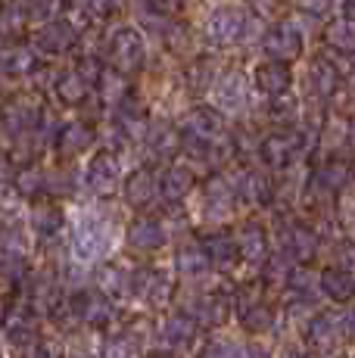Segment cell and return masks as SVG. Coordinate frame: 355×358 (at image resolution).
Here are the masks:
<instances>
[{
    "label": "cell",
    "mask_w": 355,
    "mask_h": 358,
    "mask_svg": "<svg viewBox=\"0 0 355 358\" xmlns=\"http://www.w3.org/2000/svg\"><path fill=\"white\" fill-rule=\"evenodd\" d=\"M190 318L196 324H206V327H222L224 321L231 318V296L224 290H209L200 293L194 299V308H190Z\"/></svg>",
    "instance_id": "obj_4"
},
{
    "label": "cell",
    "mask_w": 355,
    "mask_h": 358,
    "mask_svg": "<svg viewBox=\"0 0 355 358\" xmlns=\"http://www.w3.org/2000/svg\"><path fill=\"white\" fill-rule=\"evenodd\" d=\"M327 3H331V0H296V6H299V10L312 13V16H321V13L327 10Z\"/></svg>",
    "instance_id": "obj_37"
},
{
    "label": "cell",
    "mask_w": 355,
    "mask_h": 358,
    "mask_svg": "<svg viewBox=\"0 0 355 358\" xmlns=\"http://www.w3.org/2000/svg\"><path fill=\"white\" fill-rule=\"evenodd\" d=\"M69 358H97V355H91L87 349H75V352H72Z\"/></svg>",
    "instance_id": "obj_43"
},
{
    "label": "cell",
    "mask_w": 355,
    "mask_h": 358,
    "mask_svg": "<svg viewBox=\"0 0 355 358\" xmlns=\"http://www.w3.org/2000/svg\"><path fill=\"white\" fill-rule=\"evenodd\" d=\"M287 358H315V355L309 349H293V352H287Z\"/></svg>",
    "instance_id": "obj_41"
},
{
    "label": "cell",
    "mask_w": 355,
    "mask_h": 358,
    "mask_svg": "<svg viewBox=\"0 0 355 358\" xmlns=\"http://www.w3.org/2000/svg\"><path fill=\"white\" fill-rule=\"evenodd\" d=\"M150 147H153V153L159 156V159H168V156H175L178 150V134L168 125H156L153 131H150Z\"/></svg>",
    "instance_id": "obj_29"
},
{
    "label": "cell",
    "mask_w": 355,
    "mask_h": 358,
    "mask_svg": "<svg viewBox=\"0 0 355 358\" xmlns=\"http://www.w3.org/2000/svg\"><path fill=\"white\" fill-rule=\"evenodd\" d=\"M3 334L13 346H31L35 343V312H31V302H13L6 308Z\"/></svg>",
    "instance_id": "obj_6"
},
{
    "label": "cell",
    "mask_w": 355,
    "mask_h": 358,
    "mask_svg": "<svg viewBox=\"0 0 355 358\" xmlns=\"http://www.w3.org/2000/svg\"><path fill=\"white\" fill-rule=\"evenodd\" d=\"M109 243H113V231L100 215L94 212H81L72 224V256L78 262H97L106 256Z\"/></svg>",
    "instance_id": "obj_1"
},
{
    "label": "cell",
    "mask_w": 355,
    "mask_h": 358,
    "mask_svg": "<svg viewBox=\"0 0 355 358\" xmlns=\"http://www.w3.org/2000/svg\"><path fill=\"white\" fill-rule=\"evenodd\" d=\"M97 293H103L106 299H122L131 293V274L119 265H103L97 271Z\"/></svg>",
    "instance_id": "obj_20"
},
{
    "label": "cell",
    "mask_w": 355,
    "mask_h": 358,
    "mask_svg": "<svg viewBox=\"0 0 355 358\" xmlns=\"http://www.w3.org/2000/svg\"><path fill=\"white\" fill-rule=\"evenodd\" d=\"M190 187H194V171L184 169V165H172L159 181V190H162L166 203H181V199L190 194Z\"/></svg>",
    "instance_id": "obj_21"
},
{
    "label": "cell",
    "mask_w": 355,
    "mask_h": 358,
    "mask_svg": "<svg viewBox=\"0 0 355 358\" xmlns=\"http://www.w3.org/2000/svg\"><path fill=\"white\" fill-rule=\"evenodd\" d=\"M343 334H346L343 318H337V315H327V312L312 315L309 327H305V340H309V346H315V349H331Z\"/></svg>",
    "instance_id": "obj_10"
},
{
    "label": "cell",
    "mask_w": 355,
    "mask_h": 358,
    "mask_svg": "<svg viewBox=\"0 0 355 358\" xmlns=\"http://www.w3.org/2000/svg\"><path fill=\"white\" fill-rule=\"evenodd\" d=\"M203 250L209 256V265H215V268H231L237 262V243L231 234H212V237H206Z\"/></svg>",
    "instance_id": "obj_26"
},
{
    "label": "cell",
    "mask_w": 355,
    "mask_h": 358,
    "mask_svg": "<svg viewBox=\"0 0 355 358\" xmlns=\"http://www.w3.org/2000/svg\"><path fill=\"white\" fill-rule=\"evenodd\" d=\"M284 287H287L290 299L312 302V296H315V274H312L309 268H290V271L284 274Z\"/></svg>",
    "instance_id": "obj_28"
},
{
    "label": "cell",
    "mask_w": 355,
    "mask_h": 358,
    "mask_svg": "<svg viewBox=\"0 0 355 358\" xmlns=\"http://www.w3.org/2000/svg\"><path fill=\"white\" fill-rule=\"evenodd\" d=\"M234 196L247 199V203H268L271 199V181L262 175V171H243L240 175V184H237Z\"/></svg>",
    "instance_id": "obj_25"
},
{
    "label": "cell",
    "mask_w": 355,
    "mask_h": 358,
    "mask_svg": "<svg viewBox=\"0 0 355 358\" xmlns=\"http://www.w3.org/2000/svg\"><path fill=\"white\" fill-rule=\"evenodd\" d=\"M346 181H349V169H346L343 162H331V165H324V169L318 171V184L324 190H331V194L343 190Z\"/></svg>",
    "instance_id": "obj_32"
},
{
    "label": "cell",
    "mask_w": 355,
    "mask_h": 358,
    "mask_svg": "<svg viewBox=\"0 0 355 358\" xmlns=\"http://www.w3.org/2000/svg\"><path fill=\"white\" fill-rule=\"evenodd\" d=\"M331 44L340 53H355V22L352 19H340L331 29Z\"/></svg>",
    "instance_id": "obj_33"
},
{
    "label": "cell",
    "mask_w": 355,
    "mask_h": 358,
    "mask_svg": "<svg viewBox=\"0 0 355 358\" xmlns=\"http://www.w3.org/2000/svg\"><path fill=\"white\" fill-rule=\"evenodd\" d=\"M175 268H178V274L196 280V278H203V274H206L212 265H209V256H206V250H203V243H196V240H187V243L178 246Z\"/></svg>",
    "instance_id": "obj_14"
},
{
    "label": "cell",
    "mask_w": 355,
    "mask_h": 358,
    "mask_svg": "<svg viewBox=\"0 0 355 358\" xmlns=\"http://www.w3.org/2000/svg\"><path fill=\"white\" fill-rule=\"evenodd\" d=\"M131 293H138V299H147L150 306H166L172 299V278L162 268H140L138 274H131Z\"/></svg>",
    "instance_id": "obj_2"
},
{
    "label": "cell",
    "mask_w": 355,
    "mask_h": 358,
    "mask_svg": "<svg viewBox=\"0 0 355 358\" xmlns=\"http://www.w3.org/2000/svg\"><path fill=\"white\" fill-rule=\"evenodd\" d=\"M349 141H352V147H355V119H352V128H349Z\"/></svg>",
    "instance_id": "obj_44"
},
{
    "label": "cell",
    "mask_w": 355,
    "mask_h": 358,
    "mask_svg": "<svg viewBox=\"0 0 355 358\" xmlns=\"http://www.w3.org/2000/svg\"><path fill=\"white\" fill-rule=\"evenodd\" d=\"M87 147V131L81 125H69L63 131V150H69V153H75V150Z\"/></svg>",
    "instance_id": "obj_35"
},
{
    "label": "cell",
    "mask_w": 355,
    "mask_h": 358,
    "mask_svg": "<svg viewBox=\"0 0 355 358\" xmlns=\"http://www.w3.org/2000/svg\"><path fill=\"white\" fill-rule=\"evenodd\" d=\"M331 358H346V355H331Z\"/></svg>",
    "instance_id": "obj_45"
},
{
    "label": "cell",
    "mask_w": 355,
    "mask_h": 358,
    "mask_svg": "<svg viewBox=\"0 0 355 358\" xmlns=\"http://www.w3.org/2000/svg\"><path fill=\"white\" fill-rule=\"evenodd\" d=\"M240 358H271V355L265 352L262 346H247V349H243V352H240Z\"/></svg>",
    "instance_id": "obj_38"
},
{
    "label": "cell",
    "mask_w": 355,
    "mask_h": 358,
    "mask_svg": "<svg viewBox=\"0 0 355 358\" xmlns=\"http://www.w3.org/2000/svg\"><path fill=\"white\" fill-rule=\"evenodd\" d=\"M243 34V13L237 10H215L209 19V38L218 44H231V41H240Z\"/></svg>",
    "instance_id": "obj_19"
},
{
    "label": "cell",
    "mask_w": 355,
    "mask_h": 358,
    "mask_svg": "<svg viewBox=\"0 0 355 358\" xmlns=\"http://www.w3.org/2000/svg\"><path fill=\"white\" fill-rule=\"evenodd\" d=\"M256 85L271 97H281V94L290 91V72H287L284 63H265L256 72Z\"/></svg>",
    "instance_id": "obj_24"
},
{
    "label": "cell",
    "mask_w": 355,
    "mask_h": 358,
    "mask_svg": "<svg viewBox=\"0 0 355 358\" xmlns=\"http://www.w3.org/2000/svg\"><path fill=\"white\" fill-rule=\"evenodd\" d=\"M63 228V215H59L57 209H38L35 212V231L41 237H53V234H59Z\"/></svg>",
    "instance_id": "obj_34"
},
{
    "label": "cell",
    "mask_w": 355,
    "mask_h": 358,
    "mask_svg": "<svg viewBox=\"0 0 355 358\" xmlns=\"http://www.w3.org/2000/svg\"><path fill=\"white\" fill-rule=\"evenodd\" d=\"M184 134L194 143H215V137L222 134V119L212 109H190L187 119H184Z\"/></svg>",
    "instance_id": "obj_11"
},
{
    "label": "cell",
    "mask_w": 355,
    "mask_h": 358,
    "mask_svg": "<svg viewBox=\"0 0 355 358\" xmlns=\"http://www.w3.org/2000/svg\"><path fill=\"white\" fill-rule=\"evenodd\" d=\"M6 171H10V162H6V156L0 153V181H3V178H6Z\"/></svg>",
    "instance_id": "obj_42"
},
{
    "label": "cell",
    "mask_w": 355,
    "mask_h": 358,
    "mask_svg": "<svg viewBox=\"0 0 355 358\" xmlns=\"http://www.w3.org/2000/svg\"><path fill=\"white\" fill-rule=\"evenodd\" d=\"M162 243H166V231H162V224L156 218H138V222H131V228H128V246L134 252H156Z\"/></svg>",
    "instance_id": "obj_12"
},
{
    "label": "cell",
    "mask_w": 355,
    "mask_h": 358,
    "mask_svg": "<svg viewBox=\"0 0 355 358\" xmlns=\"http://www.w3.org/2000/svg\"><path fill=\"white\" fill-rule=\"evenodd\" d=\"M240 324L249 330V334H268V330H275V312H271V306H265V302H243L240 308Z\"/></svg>",
    "instance_id": "obj_27"
},
{
    "label": "cell",
    "mask_w": 355,
    "mask_h": 358,
    "mask_svg": "<svg viewBox=\"0 0 355 358\" xmlns=\"http://www.w3.org/2000/svg\"><path fill=\"white\" fill-rule=\"evenodd\" d=\"M153 196H156V178L150 175L147 169H138V171H131L128 175V181H125V199L131 206H150L153 203Z\"/></svg>",
    "instance_id": "obj_22"
},
{
    "label": "cell",
    "mask_w": 355,
    "mask_h": 358,
    "mask_svg": "<svg viewBox=\"0 0 355 358\" xmlns=\"http://www.w3.org/2000/svg\"><path fill=\"white\" fill-rule=\"evenodd\" d=\"M134 352H138V346L128 340L125 330H122V334L106 336L103 346H100V358H134Z\"/></svg>",
    "instance_id": "obj_31"
},
{
    "label": "cell",
    "mask_w": 355,
    "mask_h": 358,
    "mask_svg": "<svg viewBox=\"0 0 355 358\" xmlns=\"http://www.w3.org/2000/svg\"><path fill=\"white\" fill-rule=\"evenodd\" d=\"M212 97H215V106L222 113H240L243 103H247V87H243V78L240 75H224L218 85H212Z\"/></svg>",
    "instance_id": "obj_18"
},
{
    "label": "cell",
    "mask_w": 355,
    "mask_h": 358,
    "mask_svg": "<svg viewBox=\"0 0 355 358\" xmlns=\"http://www.w3.org/2000/svg\"><path fill=\"white\" fill-rule=\"evenodd\" d=\"M337 268L355 278V243H343L337 250Z\"/></svg>",
    "instance_id": "obj_36"
},
{
    "label": "cell",
    "mask_w": 355,
    "mask_h": 358,
    "mask_svg": "<svg viewBox=\"0 0 355 358\" xmlns=\"http://www.w3.org/2000/svg\"><path fill=\"white\" fill-rule=\"evenodd\" d=\"M315 250H318V237H315V231L312 228H305V224H299V222H293V224H284L281 228V252H284V259H290V262H309L312 256H315Z\"/></svg>",
    "instance_id": "obj_5"
},
{
    "label": "cell",
    "mask_w": 355,
    "mask_h": 358,
    "mask_svg": "<svg viewBox=\"0 0 355 358\" xmlns=\"http://www.w3.org/2000/svg\"><path fill=\"white\" fill-rule=\"evenodd\" d=\"M318 290L333 302H349L355 296V278L346 271H340L337 265H331L318 274Z\"/></svg>",
    "instance_id": "obj_17"
},
{
    "label": "cell",
    "mask_w": 355,
    "mask_h": 358,
    "mask_svg": "<svg viewBox=\"0 0 355 358\" xmlns=\"http://www.w3.org/2000/svg\"><path fill=\"white\" fill-rule=\"evenodd\" d=\"M115 63L128 69V72L143 63V41L138 38V31L131 29L119 31V38H115Z\"/></svg>",
    "instance_id": "obj_23"
},
{
    "label": "cell",
    "mask_w": 355,
    "mask_h": 358,
    "mask_svg": "<svg viewBox=\"0 0 355 358\" xmlns=\"http://www.w3.org/2000/svg\"><path fill=\"white\" fill-rule=\"evenodd\" d=\"M72 308H75V318L85 321L87 327L94 330H103L115 321V306L113 299H106L103 293H81L72 299Z\"/></svg>",
    "instance_id": "obj_3"
},
{
    "label": "cell",
    "mask_w": 355,
    "mask_h": 358,
    "mask_svg": "<svg viewBox=\"0 0 355 358\" xmlns=\"http://www.w3.org/2000/svg\"><path fill=\"white\" fill-rule=\"evenodd\" d=\"M231 209H234V190H231L222 178L209 181L206 190H203V212H206V218L222 222V218L231 215Z\"/></svg>",
    "instance_id": "obj_16"
},
{
    "label": "cell",
    "mask_w": 355,
    "mask_h": 358,
    "mask_svg": "<svg viewBox=\"0 0 355 358\" xmlns=\"http://www.w3.org/2000/svg\"><path fill=\"white\" fill-rule=\"evenodd\" d=\"M256 6L262 13H275V6H277V0H256Z\"/></svg>",
    "instance_id": "obj_40"
},
{
    "label": "cell",
    "mask_w": 355,
    "mask_h": 358,
    "mask_svg": "<svg viewBox=\"0 0 355 358\" xmlns=\"http://www.w3.org/2000/svg\"><path fill=\"white\" fill-rule=\"evenodd\" d=\"M243 349L237 346L234 340H224V336H209L206 343L200 346L196 358H240Z\"/></svg>",
    "instance_id": "obj_30"
},
{
    "label": "cell",
    "mask_w": 355,
    "mask_h": 358,
    "mask_svg": "<svg viewBox=\"0 0 355 358\" xmlns=\"http://www.w3.org/2000/svg\"><path fill=\"white\" fill-rule=\"evenodd\" d=\"M265 50H268L275 59H290V57H296V53L303 50V38H299V29H296V25H290V22L277 25L275 31L265 34Z\"/></svg>",
    "instance_id": "obj_15"
},
{
    "label": "cell",
    "mask_w": 355,
    "mask_h": 358,
    "mask_svg": "<svg viewBox=\"0 0 355 358\" xmlns=\"http://www.w3.org/2000/svg\"><path fill=\"white\" fill-rule=\"evenodd\" d=\"M299 137L290 134H271L262 141V159L271 165V169H287L293 159L299 156Z\"/></svg>",
    "instance_id": "obj_13"
},
{
    "label": "cell",
    "mask_w": 355,
    "mask_h": 358,
    "mask_svg": "<svg viewBox=\"0 0 355 358\" xmlns=\"http://www.w3.org/2000/svg\"><path fill=\"white\" fill-rule=\"evenodd\" d=\"M196 340V321L187 312L168 315L159 324V343L166 349H190Z\"/></svg>",
    "instance_id": "obj_8"
},
{
    "label": "cell",
    "mask_w": 355,
    "mask_h": 358,
    "mask_svg": "<svg viewBox=\"0 0 355 358\" xmlns=\"http://www.w3.org/2000/svg\"><path fill=\"white\" fill-rule=\"evenodd\" d=\"M343 327H346V336H352L355 340V308L349 315H343Z\"/></svg>",
    "instance_id": "obj_39"
},
{
    "label": "cell",
    "mask_w": 355,
    "mask_h": 358,
    "mask_svg": "<svg viewBox=\"0 0 355 358\" xmlns=\"http://www.w3.org/2000/svg\"><path fill=\"white\" fill-rule=\"evenodd\" d=\"M237 243V259L247 262L249 268H259L268 262V234H265V228H259V224H247V228L240 231V237H234Z\"/></svg>",
    "instance_id": "obj_7"
},
{
    "label": "cell",
    "mask_w": 355,
    "mask_h": 358,
    "mask_svg": "<svg viewBox=\"0 0 355 358\" xmlns=\"http://www.w3.org/2000/svg\"><path fill=\"white\" fill-rule=\"evenodd\" d=\"M115 184H119V159L113 153H97L87 165V187L106 196L115 190Z\"/></svg>",
    "instance_id": "obj_9"
}]
</instances>
